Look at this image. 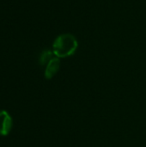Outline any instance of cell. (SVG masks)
Returning <instances> with one entry per match:
<instances>
[{"label": "cell", "mask_w": 146, "mask_h": 147, "mask_svg": "<svg viewBox=\"0 0 146 147\" xmlns=\"http://www.w3.org/2000/svg\"><path fill=\"white\" fill-rule=\"evenodd\" d=\"M77 47V40L73 34H62L54 40L52 52L58 58H67L75 53Z\"/></svg>", "instance_id": "cell-1"}, {"label": "cell", "mask_w": 146, "mask_h": 147, "mask_svg": "<svg viewBox=\"0 0 146 147\" xmlns=\"http://www.w3.org/2000/svg\"><path fill=\"white\" fill-rule=\"evenodd\" d=\"M12 118L8 112L4 110L0 111V135L7 136L12 128Z\"/></svg>", "instance_id": "cell-2"}, {"label": "cell", "mask_w": 146, "mask_h": 147, "mask_svg": "<svg viewBox=\"0 0 146 147\" xmlns=\"http://www.w3.org/2000/svg\"><path fill=\"white\" fill-rule=\"evenodd\" d=\"M59 68H60V59H59V58L55 56L46 65L45 78L46 79H52L58 73Z\"/></svg>", "instance_id": "cell-3"}, {"label": "cell", "mask_w": 146, "mask_h": 147, "mask_svg": "<svg viewBox=\"0 0 146 147\" xmlns=\"http://www.w3.org/2000/svg\"><path fill=\"white\" fill-rule=\"evenodd\" d=\"M55 57L52 51L50 50H44L40 56V65H46L52 59Z\"/></svg>", "instance_id": "cell-4"}]
</instances>
